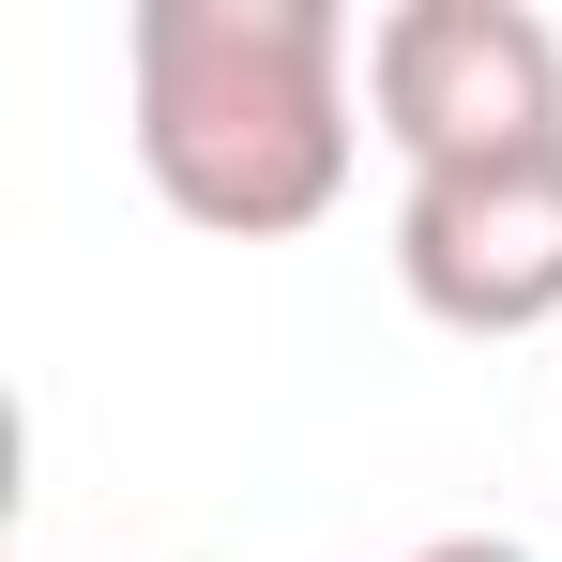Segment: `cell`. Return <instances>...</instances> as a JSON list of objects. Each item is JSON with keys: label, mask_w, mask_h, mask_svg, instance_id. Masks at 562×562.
Here are the masks:
<instances>
[{"label": "cell", "mask_w": 562, "mask_h": 562, "mask_svg": "<svg viewBox=\"0 0 562 562\" xmlns=\"http://www.w3.org/2000/svg\"><path fill=\"white\" fill-rule=\"evenodd\" d=\"M137 168L183 228L274 244L350 183V31L335 0H137Z\"/></svg>", "instance_id": "obj_1"}, {"label": "cell", "mask_w": 562, "mask_h": 562, "mask_svg": "<svg viewBox=\"0 0 562 562\" xmlns=\"http://www.w3.org/2000/svg\"><path fill=\"white\" fill-rule=\"evenodd\" d=\"M366 92L411 168L532 153V137H562V31L517 0H395L366 46Z\"/></svg>", "instance_id": "obj_2"}, {"label": "cell", "mask_w": 562, "mask_h": 562, "mask_svg": "<svg viewBox=\"0 0 562 562\" xmlns=\"http://www.w3.org/2000/svg\"><path fill=\"white\" fill-rule=\"evenodd\" d=\"M395 274H411V304L441 335H532V319H562V137L471 153V168H411Z\"/></svg>", "instance_id": "obj_3"}, {"label": "cell", "mask_w": 562, "mask_h": 562, "mask_svg": "<svg viewBox=\"0 0 562 562\" xmlns=\"http://www.w3.org/2000/svg\"><path fill=\"white\" fill-rule=\"evenodd\" d=\"M411 562H532V548H502V532H441V548H411Z\"/></svg>", "instance_id": "obj_4"}]
</instances>
